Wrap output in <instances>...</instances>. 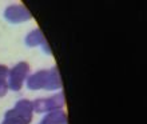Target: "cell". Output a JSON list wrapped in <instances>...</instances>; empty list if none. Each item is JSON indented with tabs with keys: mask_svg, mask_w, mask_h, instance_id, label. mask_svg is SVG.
Instances as JSON below:
<instances>
[{
	"mask_svg": "<svg viewBox=\"0 0 147 124\" xmlns=\"http://www.w3.org/2000/svg\"><path fill=\"white\" fill-rule=\"evenodd\" d=\"M27 88L28 89H54L62 88V82L59 76L58 68H51V70H43L39 71L32 76H30L27 80Z\"/></svg>",
	"mask_w": 147,
	"mask_h": 124,
	"instance_id": "1",
	"label": "cell"
},
{
	"mask_svg": "<svg viewBox=\"0 0 147 124\" xmlns=\"http://www.w3.org/2000/svg\"><path fill=\"white\" fill-rule=\"evenodd\" d=\"M32 103L30 100L22 99L16 103L13 109L5 112L1 124H30L32 120Z\"/></svg>",
	"mask_w": 147,
	"mask_h": 124,
	"instance_id": "2",
	"label": "cell"
},
{
	"mask_svg": "<svg viewBox=\"0 0 147 124\" xmlns=\"http://www.w3.org/2000/svg\"><path fill=\"white\" fill-rule=\"evenodd\" d=\"M28 72H30L28 63H18L11 71H8V88H11L12 91H20Z\"/></svg>",
	"mask_w": 147,
	"mask_h": 124,
	"instance_id": "3",
	"label": "cell"
},
{
	"mask_svg": "<svg viewBox=\"0 0 147 124\" xmlns=\"http://www.w3.org/2000/svg\"><path fill=\"white\" fill-rule=\"evenodd\" d=\"M64 105V97L63 93L59 92L55 96H51L48 99H38L32 103V108L38 113L43 112H52L56 109H60Z\"/></svg>",
	"mask_w": 147,
	"mask_h": 124,
	"instance_id": "4",
	"label": "cell"
},
{
	"mask_svg": "<svg viewBox=\"0 0 147 124\" xmlns=\"http://www.w3.org/2000/svg\"><path fill=\"white\" fill-rule=\"evenodd\" d=\"M4 17L7 21L12 24H18V23H23L27 20L31 19V13L24 5L20 4H15V5H8L4 11Z\"/></svg>",
	"mask_w": 147,
	"mask_h": 124,
	"instance_id": "5",
	"label": "cell"
},
{
	"mask_svg": "<svg viewBox=\"0 0 147 124\" xmlns=\"http://www.w3.org/2000/svg\"><path fill=\"white\" fill-rule=\"evenodd\" d=\"M39 44L44 47V51H47V54H51V51H50V48H48V46H47V42H46V39H44V36H43L42 31H40L39 28H36V29L31 31L27 35V38H26V46L36 47V46H39Z\"/></svg>",
	"mask_w": 147,
	"mask_h": 124,
	"instance_id": "6",
	"label": "cell"
},
{
	"mask_svg": "<svg viewBox=\"0 0 147 124\" xmlns=\"http://www.w3.org/2000/svg\"><path fill=\"white\" fill-rule=\"evenodd\" d=\"M66 123H67V116L63 111H52V112L47 113L39 124H66Z\"/></svg>",
	"mask_w": 147,
	"mask_h": 124,
	"instance_id": "7",
	"label": "cell"
},
{
	"mask_svg": "<svg viewBox=\"0 0 147 124\" xmlns=\"http://www.w3.org/2000/svg\"><path fill=\"white\" fill-rule=\"evenodd\" d=\"M8 91V83L5 79H1L0 80V97L5 96V93Z\"/></svg>",
	"mask_w": 147,
	"mask_h": 124,
	"instance_id": "8",
	"label": "cell"
},
{
	"mask_svg": "<svg viewBox=\"0 0 147 124\" xmlns=\"http://www.w3.org/2000/svg\"><path fill=\"white\" fill-rule=\"evenodd\" d=\"M8 75V68L5 66H0V80L5 79V76Z\"/></svg>",
	"mask_w": 147,
	"mask_h": 124,
	"instance_id": "9",
	"label": "cell"
}]
</instances>
